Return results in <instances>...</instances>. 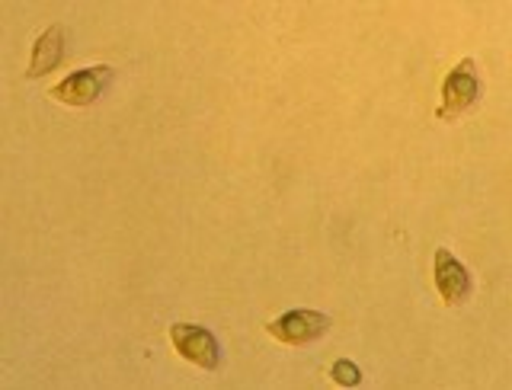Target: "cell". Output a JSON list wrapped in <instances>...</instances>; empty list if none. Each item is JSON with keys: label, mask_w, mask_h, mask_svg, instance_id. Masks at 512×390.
Returning a JSON list of instances; mask_svg holds the SVG:
<instances>
[{"label": "cell", "mask_w": 512, "mask_h": 390, "mask_svg": "<svg viewBox=\"0 0 512 390\" xmlns=\"http://www.w3.org/2000/svg\"><path fill=\"white\" fill-rule=\"evenodd\" d=\"M330 375H333L336 384H343V387H356V384H362V371H359V365H352L349 359L333 362Z\"/></svg>", "instance_id": "7"}, {"label": "cell", "mask_w": 512, "mask_h": 390, "mask_svg": "<svg viewBox=\"0 0 512 390\" xmlns=\"http://www.w3.org/2000/svg\"><path fill=\"white\" fill-rule=\"evenodd\" d=\"M170 339L176 352L183 355L186 362L199 365L205 371H215L221 362V349H218V339L208 333L205 327H196V323H173L170 327Z\"/></svg>", "instance_id": "3"}, {"label": "cell", "mask_w": 512, "mask_h": 390, "mask_svg": "<svg viewBox=\"0 0 512 390\" xmlns=\"http://www.w3.org/2000/svg\"><path fill=\"white\" fill-rule=\"evenodd\" d=\"M64 58V29L61 26H52V29H45L36 48H32V61H29V71L26 77H42L48 74L52 68H58Z\"/></svg>", "instance_id": "6"}, {"label": "cell", "mask_w": 512, "mask_h": 390, "mask_svg": "<svg viewBox=\"0 0 512 390\" xmlns=\"http://www.w3.org/2000/svg\"><path fill=\"white\" fill-rule=\"evenodd\" d=\"M432 279H436V288L445 304H464L471 295V275L464 269L461 259H455L448 250H436V259H432Z\"/></svg>", "instance_id": "5"}, {"label": "cell", "mask_w": 512, "mask_h": 390, "mask_svg": "<svg viewBox=\"0 0 512 390\" xmlns=\"http://www.w3.org/2000/svg\"><path fill=\"white\" fill-rule=\"evenodd\" d=\"M112 71L106 64H93V68L84 71H74L61 80V84L52 87V96L58 103H68V106H90L103 96V90L109 87Z\"/></svg>", "instance_id": "2"}, {"label": "cell", "mask_w": 512, "mask_h": 390, "mask_svg": "<svg viewBox=\"0 0 512 390\" xmlns=\"http://www.w3.org/2000/svg\"><path fill=\"white\" fill-rule=\"evenodd\" d=\"M480 96V77L471 58H464L461 64H455L452 74L445 77L442 84V106H439V116L442 119H455L461 112H468Z\"/></svg>", "instance_id": "1"}, {"label": "cell", "mask_w": 512, "mask_h": 390, "mask_svg": "<svg viewBox=\"0 0 512 390\" xmlns=\"http://www.w3.org/2000/svg\"><path fill=\"white\" fill-rule=\"evenodd\" d=\"M330 330V317L320 311H288L269 323V333L285 346H304L314 343Z\"/></svg>", "instance_id": "4"}]
</instances>
